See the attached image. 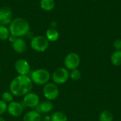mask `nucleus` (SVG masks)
<instances>
[{
    "mask_svg": "<svg viewBox=\"0 0 121 121\" xmlns=\"http://www.w3.org/2000/svg\"><path fill=\"white\" fill-rule=\"evenodd\" d=\"M11 45L13 50L18 54L25 52L27 49L26 42L22 38H16V40L11 43Z\"/></svg>",
    "mask_w": 121,
    "mask_h": 121,
    "instance_id": "f8f14e48",
    "label": "nucleus"
},
{
    "mask_svg": "<svg viewBox=\"0 0 121 121\" xmlns=\"http://www.w3.org/2000/svg\"><path fill=\"white\" fill-rule=\"evenodd\" d=\"M0 121H6V120L1 116H0Z\"/></svg>",
    "mask_w": 121,
    "mask_h": 121,
    "instance_id": "393cba45",
    "label": "nucleus"
},
{
    "mask_svg": "<svg viewBox=\"0 0 121 121\" xmlns=\"http://www.w3.org/2000/svg\"><path fill=\"white\" fill-rule=\"evenodd\" d=\"M1 100L8 104L13 101V95L10 91H4L1 94Z\"/></svg>",
    "mask_w": 121,
    "mask_h": 121,
    "instance_id": "4be33fe9",
    "label": "nucleus"
},
{
    "mask_svg": "<svg viewBox=\"0 0 121 121\" xmlns=\"http://www.w3.org/2000/svg\"><path fill=\"white\" fill-rule=\"evenodd\" d=\"M40 104L39 96L35 92H29L23 96L22 104L29 108H35Z\"/></svg>",
    "mask_w": 121,
    "mask_h": 121,
    "instance_id": "6e6552de",
    "label": "nucleus"
},
{
    "mask_svg": "<svg viewBox=\"0 0 121 121\" xmlns=\"http://www.w3.org/2000/svg\"><path fill=\"white\" fill-rule=\"evenodd\" d=\"M55 6V0H40V8L45 11H52Z\"/></svg>",
    "mask_w": 121,
    "mask_h": 121,
    "instance_id": "f3484780",
    "label": "nucleus"
},
{
    "mask_svg": "<svg viewBox=\"0 0 121 121\" xmlns=\"http://www.w3.org/2000/svg\"><path fill=\"white\" fill-rule=\"evenodd\" d=\"M11 33L9 27L5 26H0V40L4 41L9 39Z\"/></svg>",
    "mask_w": 121,
    "mask_h": 121,
    "instance_id": "aec40b11",
    "label": "nucleus"
},
{
    "mask_svg": "<svg viewBox=\"0 0 121 121\" xmlns=\"http://www.w3.org/2000/svg\"><path fill=\"white\" fill-rule=\"evenodd\" d=\"M60 37L59 31L55 28H50L45 32V38L49 42H56Z\"/></svg>",
    "mask_w": 121,
    "mask_h": 121,
    "instance_id": "2eb2a0df",
    "label": "nucleus"
},
{
    "mask_svg": "<svg viewBox=\"0 0 121 121\" xmlns=\"http://www.w3.org/2000/svg\"><path fill=\"white\" fill-rule=\"evenodd\" d=\"M24 108L23 105L18 101H13L8 104L7 105V112L8 113L14 118H18L20 117L23 112Z\"/></svg>",
    "mask_w": 121,
    "mask_h": 121,
    "instance_id": "1a4fd4ad",
    "label": "nucleus"
},
{
    "mask_svg": "<svg viewBox=\"0 0 121 121\" xmlns=\"http://www.w3.org/2000/svg\"><path fill=\"white\" fill-rule=\"evenodd\" d=\"M51 78L57 85L65 84L69 79V71L65 67H59L53 72Z\"/></svg>",
    "mask_w": 121,
    "mask_h": 121,
    "instance_id": "39448f33",
    "label": "nucleus"
},
{
    "mask_svg": "<svg viewBox=\"0 0 121 121\" xmlns=\"http://www.w3.org/2000/svg\"><path fill=\"white\" fill-rule=\"evenodd\" d=\"M91 1H97V0H91Z\"/></svg>",
    "mask_w": 121,
    "mask_h": 121,
    "instance_id": "bb28decb",
    "label": "nucleus"
},
{
    "mask_svg": "<svg viewBox=\"0 0 121 121\" xmlns=\"http://www.w3.org/2000/svg\"><path fill=\"white\" fill-rule=\"evenodd\" d=\"M35 108L40 113H49L53 109V104L51 101L46 100L40 103Z\"/></svg>",
    "mask_w": 121,
    "mask_h": 121,
    "instance_id": "ddd939ff",
    "label": "nucleus"
},
{
    "mask_svg": "<svg viewBox=\"0 0 121 121\" xmlns=\"http://www.w3.org/2000/svg\"><path fill=\"white\" fill-rule=\"evenodd\" d=\"M99 121H113V114L109 110L102 111L99 116Z\"/></svg>",
    "mask_w": 121,
    "mask_h": 121,
    "instance_id": "a211bd4d",
    "label": "nucleus"
},
{
    "mask_svg": "<svg viewBox=\"0 0 121 121\" xmlns=\"http://www.w3.org/2000/svg\"><path fill=\"white\" fill-rule=\"evenodd\" d=\"M12 21V11L8 6L0 8V26H8Z\"/></svg>",
    "mask_w": 121,
    "mask_h": 121,
    "instance_id": "9b49d317",
    "label": "nucleus"
},
{
    "mask_svg": "<svg viewBox=\"0 0 121 121\" xmlns=\"http://www.w3.org/2000/svg\"><path fill=\"white\" fill-rule=\"evenodd\" d=\"M81 63L80 56L76 52H69L68 53L64 60L65 67L69 71L78 69Z\"/></svg>",
    "mask_w": 121,
    "mask_h": 121,
    "instance_id": "0eeeda50",
    "label": "nucleus"
},
{
    "mask_svg": "<svg viewBox=\"0 0 121 121\" xmlns=\"http://www.w3.org/2000/svg\"><path fill=\"white\" fill-rule=\"evenodd\" d=\"M49 43L50 42L48 40L45 36L36 35L32 38L30 45L33 50L39 52H43L47 50L49 47Z\"/></svg>",
    "mask_w": 121,
    "mask_h": 121,
    "instance_id": "20e7f679",
    "label": "nucleus"
},
{
    "mask_svg": "<svg viewBox=\"0 0 121 121\" xmlns=\"http://www.w3.org/2000/svg\"><path fill=\"white\" fill-rule=\"evenodd\" d=\"M23 121H41V114L36 110H31L23 116Z\"/></svg>",
    "mask_w": 121,
    "mask_h": 121,
    "instance_id": "4468645a",
    "label": "nucleus"
},
{
    "mask_svg": "<svg viewBox=\"0 0 121 121\" xmlns=\"http://www.w3.org/2000/svg\"><path fill=\"white\" fill-rule=\"evenodd\" d=\"M14 68L18 75H28L30 72V65L25 59H19L16 61Z\"/></svg>",
    "mask_w": 121,
    "mask_h": 121,
    "instance_id": "9d476101",
    "label": "nucleus"
},
{
    "mask_svg": "<svg viewBox=\"0 0 121 121\" xmlns=\"http://www.w3.org/2000/svg\"><path fill=\"white\" fill-rule=\"evenodd\" d=\"M7 104L1 99L0 100V116H2L7 111Z\"/></svg>",
    "mask_w": 121,
    "mask_h": 121,
    "instance_id": "5701e85b",
    "label": "nucleus"
},
{
    "mask_svg": "<svg viewBox=\"0 0 121 121\" xmlns=\"http://www.w3.org/2000/svg\"><path fill=\"white\" fill-rule=\"evenodd\" d=\"M33 83L28 75H18L9 84V91L15 96H23L31 91Z\"/></svg>",
    "mask_w": 121,
    "mask_h": 121,
    "instance_id": "f257e3e1",
    "label": "nucleus"
},
{
    "mask_svg": "<svg viewBox=\"0 0 121 121\" xmlns=\"http://www.w3.org/2000/svg\"></svg>",
    "mask_w": 121,
    "mask_h": 121,
    "instance_id": "cd10ccee",
    "label": "nucleus"
},
{
    "mask_svg": "<svg viewBox=\"0 0 121 121\" xmlns=\"http://www.w3.org/2000/svg\"><path fill=\"white\" fill-rule=\"evenodd\" d=\"M82 77V72L79 69H75L73 70L69 71V79L72 81H78Z\"/></svg>",
    "mask_w": 121,
    "mask_h": 121,
    "instance_id": "412c9836",
    "label": "nucleus"
},
{
    "mask_svg": "<svg viewBox=\"0 0 121 121\" xmlns=\"http://www.w3.org/2000/svg\"><path fill=\"white\" fill-rule=\"evenodd\" d=\"M30 78L31 79L33 84L36 85L44 86L50 82L51 75L48 69L44 68H39L31 72Z\"/></svg>",
    "mask_w": 121,
    "mask_h": 121,
    "instance_id": "7ed1b4c3",
    "label": "nucleus"
},
{
    "mask_svg": "<svg viewBox=\"0 0 121 121\" xmlns=\"http://www.w3.org/2000/svg\"><path fill=\"white\" fill-rule=\"evenodd\" d=\"M110 60L115 67L121 66V50H115L111 55Z\"/></svg>",
    "mask_w": 121,
    "mask_h": 121,
    "instance_id": "dca6fc26",
    "label": "nucleus"
},
{
    "mask_svg": "<svg viewBox=\"0 0 121 121\" xmlns=\"http://www.w3.org/2000/svg\"><path fill=\"white\" fill-rule=\"evenodd\" d=\"M50 121H67V116L62 111H56L50 116Z\"/></svg>",
    "mask_w": 121,
    "mask_h": 121,
    "instance_id": "6ab92c4d",
    "label": "nucleus"
},
{
    "mask_svg": "<svg viewBox=\"0 0 121 121\" xmlns=\"http://www.w3.org/2000/svg\"><path fill=\"white\" fill-rule=\"evenodd\" d=\"M30 24L25 18L18 17L12 19L11 22L9 25V29L11 35L16 38H22L30 31Z\"/></svg>",
    "mask_w": 121,
    "mask_h": 121,
    "instance_id": "f03ea898",
    "label": "nucleus"
},
{
    "mask_svg": "<svg viewBox=\"0 0 121 121\" xmlns=\"http://www.w3.org/2000/svg\"><path fill=\"white\" fill-rule=\"evenodd\" d=\"M1 67H0V72H1Z\"/></svg>",
    "mask_w": 121,
    "mask_h": 121,
    "instance_id": "a878e982",
    "label": "nucleus"
},
{
    "mask_svg": "<svg viewBox=\"0 0 121 121\" xmlns=\"http://www.w3.org/2000/svg\"><path fill=\"white\" fill-rule=\"evenodd\" d=\"M43 94L47 100L52 101L57 99L60 94V90L57 84L53 82H48L43 86Z\"/></svg>",
    "mask_w": 121,
    "mask_h": 121,
    "instance_id": "423d86ee",
    "label": "nucleus"
},
{
    "mask_svg": "<svg viewBox=\"0 0 121 121\" xmlns=\"http://www.w3.org/2000/svg\"><path fill=\"white\" fill-rule=\"evenodd\" d=\"M113 48L115 50H121V39H116L113 42Z\"/></svg>",
    "mask_w": 121,
    "mask_h": 121,
    "instance_id": "b1692460",
    "label": "nucleus"
}]
</instances>
